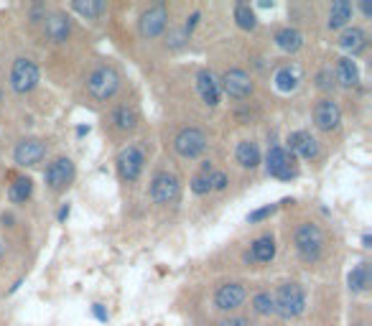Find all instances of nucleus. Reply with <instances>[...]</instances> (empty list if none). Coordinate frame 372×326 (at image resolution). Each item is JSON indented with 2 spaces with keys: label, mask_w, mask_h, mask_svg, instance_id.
Segmentation results:
<instances>
[{
  "label": "nucleus",
  "mask_w": 372,
  "mask_h": 326,
  "mask_svg": "<svg viewBox=\"0 0 372 326\" xmlns=\"http://www.w3.org/2000/svg\"><path fill=\"white\" fill-rule=\"evenodd\" d=\"M87 133H90V128H85V125L76 128V135H87Z\"/></svg>",
  "instance_id": "obj_40"
},
{
  "label": "nucleus",
  "mask_w": 372,
  "mask_h": 326,
  "mask_svg": "<svg viewBox=\"0 0 372 326\" xmlns=\"http://www.w3.org/2000/svg\"><path fill=\"white\" fill-rule=\"evenodd\" d=\"M276 311H278L283 318H293L298 316L306 306V296H304V288L298 283H283L276 293Z\"/></svg>",
  "instance_id": "obj_2"
},
{
  "label": "nucleus",
  "mask_w": 372,
  "mask_h": 326,
  "mask_svg": "<svg viewBox=\"0 0 372 326\" xmlns=\"http://www.w3.org/2000/svg\"><path fill=\"white\" fill-rule=\"evenodd\" d=\"M273 258H276V240L271 234L258 237L253 243V250L247 252V260H255V263H271Z\"/></svg>",
  "instance_id": "obj_18"
},
{
  "label": "nucleus",
  "mask_w": 372,
  "mask_h": 326,
  "mask_svg": "<svg viewBox=\"0 0 372 326\" xmlns=\"http://www.w3.org/2000/svg\"><path fill=\"white\" fill-rule=\"evenodd\" d=\"M112 123H115V128H118V130H123V133H130V130H136V125H138L136 110L127 108V105H120V108L112 112Z\"/></svg>",
  "instance_id": "obj_23"
},
{
  "label": "nucleus",
  "mask_w": 372,
  "mask_h": 326,
  "mask_svg": "<svg viewBox=\"0 0 372 326\" xmlns=\"http://www.w3.org/2000/svg\"><path fill=\"white\" fill-rule=\"evenodd\" d=\"M174 148H176V153L184 156V159H196V156H202L204 148H207V135H204L199 128H184V130L176 135Z\"/></svg>",
  "instance_id": "obj_6"
},
{
  "label": "nucleus",
  "mask_w": 372,
  "mask_h": 326,
  "mask_svg": "<svg viewBox=\"0 0 372 326\" xmlns=\"http://www.w3.org/2000/svg\"><path fill=\"white\" fill-rule=\"evenodd\" d=\"M273 82H276V87H278L280 92H293L298 87V82H301V72H298L296 67H280L278 72H276V77H273Z\"/></svg>",
  "instance_id": "obj_20"
},
{
  "label": "nucleus",
  "mask_w": 372,
  "mask_h": 326,
  "mask_svg": "<svg viewBox=\"0 0 372 326\" xmlns=\"http://www.w3.org/2000/svg\"><path fill=\"white\" fill-rule=\"evenodd\" d=\"M3 252H6V245H3V240H0V258H3Z\"/></svg>",
  "instance_id": "obj_41"
},
{
  "label": "nucleus",
  "mask_w": 372,
  "mask_h": 326,
  "mask_svg": "<svg viewBox=\"0 0 372 326\" xmlns=\"http://www.w3.org/2000/svg\"><path fill=\"white\" fill-rule=\"evenodd\" d=\"M235 21L240 28H245V31H250V28H255V23H258V18H255L253 8L250 6H245V3H237L235 6Z\"/></svg>",
  "instance_id": "obj_29"
},
{
  "label": "nucleus",
  "mask_w": 372,
  "mask_h": 326,
  "mask_svg": "<svg viewBox=\"0 0 372 326\" xmlns=\"http://www.w3.org/2000/svg\"><path fill=\"white\" fill-rule=\"evenodd\" d=\"M276 210H278V204H268V207H262V210L253 212V214L247 217V222H260V219H265L268 214H273Z\"/></svg>",
  "instance_id": "obj_34"
},
{
  "label": "nucleus",
  "mask_w": 372,
  "mask_h": 326,
  "mask_svg": "<svg viewBox=\"0 0 372 326\" xmlns=\"http://www.w3.org/2000/svg\"><path fill=\"white\" fill-rule=\"evenodd\" d=\"M337 77L344 87H355L360 82V69H357V64L349 57H342L337 64Z\"/></svg>",
  "instance_id": "obj_24"
},
{
  "label": "nucleus",
  "mask_w": 372,
  "mask_h": 326,
  "mask_svg": "<svg viewBox=\"0 0 372 326\" xmlns=\"http://www.w3.org/2000/svg\"><path fill=\"white\" fill-rule=\"evenodd\" d=\"M360 10H362L364 16H370V13H372V8H370V6H367V3H362V6H360Z\"/></svg>",
  "instance_id": "obj_39"
},
{
  "label": "nucleus",
  "mask_w": 372,
  "mask_h": 326,
  "mask_svg": "<svg viewBox=\"0 0 372 326\" xmlns=\"http://www.w3.org/2000/svg\"><path fill=\"white\" fill-rule=\"evenodd\" d=\"M178 196V179L174 174H156L151 181V199L156 204H171Z\"/></svg>",
  "instance_id": "obj_11"
},
{
  "label": "nucleus",
  "mask_w": 372,
  "mask_h": 326,
  "mask_svg": "<svg viewBox=\"0 0 372 326\" xmlns=\"http://www.w3.org/2000/svg\"><path fill=\"white\" fill-rule=\"evenodd\" d=\"M293 243H296L298 255H301L304 260H309V263H313V260H319V255H322L324 234L316 225L306 222V225H301L296 230V234H293Z\"/></svg>",
  "instance_id": "obj_1"
},
{
  "label": "nucleus",
  "mask_w": 372,
  "mask_h": 326,
  "mask_svg": "<svg viewBox=\"0 0 372 326\" xmlns=\"http://www.w3.org/2000/svg\"><path fill=\"white\" fill-rule=\"evenodd\" d=\"M367 43V36H364L362 28H347L344 34L339 36V46L344 51H352V54H360Z\"/></svg>",
  "instance_id": "obj_21"
},
{
  "label": "nucleus",
  "mask_w": 372,
  "mask_h": 326,
  "mask_svg": "<svg viewBox=\"0 0 372 326\" xmlns=\"http://www.w3.org/2000/svg\"><path fill=\"white\" fill-rule=\"evenodd\" d=\"M186 36H189V34H186L184 28H178V31H171L169 39H166V46H171V49H178V46H184Z\"/></svg>",
  "instance_id": "obj_33"
},
{
  "label": "nucleus",
  "mask_w": 372,
  "mask_h": 326,
  "mask_svg": "<svg viewBox=\"0 0 372 326\" xmlns=\"http://www.w3.org/2000/svg\"><path fill=\"white\" fill-rule=\"evenodd\" d=\"M43 31H46V39H51L54 43H61L72 34V23L64 13H51V16H43Z\"/></svg>",
  "instance_id": "obj_15"
},
{
  "label": "nucleus",
  "mask_w": 372,
  "mask_h": 326,
  "mask_svg": "<svg viewBox=\"0 0 372 326\" xmlns=\"http://www.w3.org/2000/svg\"><path fill=\"white\" fill-rule=\"evenodd\" d=\"M367 285H370V268H367V263H360L352 273H349V288L352 291H367Z\"/></svg>",
  "instance_id": "obj_28"
},
{
  "label": "nucleus",
  "mask_w": 372,
  "mask_h": 326,
  "mask_svg": "<svg viewBox=\"0 0 372 326\" xmlns=\"http://www.w3.org/2000/svg\"><path fill=\"white\" fill-rule=\"evenodd\" d=\"M94 316H97V318H100V321H107V311H105V309H102V306H100V303H94Z\"/></svg>",
  "instance_id": "obj_37"
},
{
  "label": "nucleus",
  "mask_w": 372,
  "mask_h": 326,
  "mask_svg": "<svg viewBox=\"0 0 372 326\" xmlns=\"http://www.w3.org/2000/svg\"><path fill=\"white\" fill-rule=\"evenodd\" d=\"M43 179H46V186L51 192H64L74 181V163L69 159H56L54 163H49Z\"/></svg>",
  "instance_id": "obj_8"
},
{
  "label": "nucleus",
  "mask_w": 372,
  "mask_h": 326,
  "mask_svg": "<svg viewBox=\"0 0 372 326\" xmlns=\"http://www.w3.org/2000/svg\"><path fill=\"white\" fill-rule=\"evenodd\" d=\"M67 217H69V204H64V207L59 210V222H64Z\"/></svg>",
  "instance_id": "obj_38"
},
{
  "label": "nucleus",
  "mask_w": 372,
  "mask_h": 326,
  "mask_svg": "<svg viewBox=\"0 0 372 326\" xmlns=\"http://www.w3.org/2000/svg\"><path fill=\"white\" fill-rule=\"evenodd\" d=\"M199 13H192V18H189V21H186V26H184V31L186 34H192V31H194V26H196V21H199Z\"/></svg>",
  "instance_id": "obj_36"
},
{
  "label": "nucleus",
  "mask_w": 372,
  "mask_h": 326,
  "mask_svg": "<svg viewBox=\"0 0 372 326\" xmlns=\"http://www.w3.org/2000/svg\"><path fill=\"white\" fill-rule=\"evenodd\" d=\"M192 192H194V194H209V192H211V186H209V174L194 176V179H192Z\"/></svg>",
  "instance_id": "obj_31"
},
{
  "label": "nucleus",
  "mask_w": 372,
  "mask_h": 326,
  "mask_svg": "<svg viewBox=\"0 0 372 326\" xmlns=\"http://www.w3.org/2000/svg\"><path fill=\"white\" fill-rule=\"evenodd\" d=\"M352 6H349L347 0H337V3H331L329 8V28H342V26H347V21H352Z\"/></svg>",
  "instance_id": "obj_22"
},
{
  "label": "nucleus",
  "mask_w": 372,
  "mask_h": 326,
  "mask_svg": "<svg viewBox=\"0 0 372 326\" xmlns=\"http://www.w3.org/2000/svg\"><path fill=\"white\" fill-rule=\"evenodd\" d=\"M339 120H342V112H339L337 102L331 100H319L316 108H313V123L319 130H334L339 128Z\"/></svg>",
  "instance_id": "obj_14"
},
{
  "label": "nucleus",
  "mask_w": 372,
  "mask_h": 326,
  "mask_svg": "<svg viewBox=\"0 0 372 326\" xmlns=\"http://www.w3.org/2000/svg\"><path fill=\"white\" fill-rule=\"evenodd\" d=\"M166 23H169V8L158 3V6H151L148 10H143V16L138 21V28H141V36L143 39H156L166 31Z\"/></svg>",
  "instance_id": "obj_5"
},
{
  "label": "nucleus",
  "mask_w": 372,
  "mask_h": 326,
  "mask_svg": "<svg viewBox=\"0 0 372 326\" xmlns=\"http://www.w3.org/2000/svg\"><path fill=\"white\" fill-rule=\"evenodd\" d=\"M220 90H225L232 100H245L247 94L253 92V79L242 69H229L227 74L222 77Z\"/></svg>",
  "instance_id": "obj_9"
},
{
  "label": "nucleus",
  "mask_w": 372,
  "mask_h": 326,
  "mask_svg": "<svg viewBox=\"0 0 372 326\" xmlns=\"http://www.w3.org/2000/svg\"><path fill=\"white\" fill-rule=\"evenodd\" d=\"M235 159L242 168H255L260 163V148H258V143H253V141L237 143Z\"/></svg>",
  "instance_id": "obj_19"
},
{
  "label": "nucleus",
  "mask_w": 372,
  "mask_h": 326,
  "mask_svg": "<svg viewBox=\"0 0 372 326\" xmlns=\"http://www.w3.org/2000/svg\"><path fill=\"white\" fill-rule=\"evenodd\" d=\"M209 186H211V192H222V189L227 186V176L222 174V171H211V174H209Z\"/></svg>",
  "instance_id": "obj_32"
},
{
  "label": "nucleus",
  "mask_w": 372,
  "mask_h": 326,
  "mask_svg": "<svg viewBox=\"0 0 372 326\" xmlns=\"http://www.w3.org/2000/svg\"><path fill=\"white\" fill-rule=\"evenodd\" d=\"M46 156V145L41 141H36V138H25L16 145V151H13V159H16L18 166H36V163H41V159Z\"/></svg>",
  "instance_id": "obj_13"
},
{
  "label": "nucleus",
  "mask_w": 372,
  "mask_h": 326,
  "mask_svg": "<svg viewBox=\"0 0 372 326\" xmlns=\"http://www.w3.org/2000/svg\"><path fill=\"white\" fill-rule=\"evenodd\" d=\"M0 97H3V92H0Z\"/></svg>",
  "instance_id": "obj_42"
},
{
  "label": "nucleus",
  "mask_w": 372,
  "mask_h": 326,
  "mask_svg": "<svg viewBox=\"0 0 372 326\" xmlns=\"http://www.w3.org/2000/svg\"><path fill=\"white\" fill-rule=\"evenodd\" d=\"M253 311L255 314H260V316H271L273 311H276V303H273L271 293H255L253 296Z\"/></svg>",
  "instance_id": "obj_30"
},
{
  "label": "nucleus",
  "mask_w": 372,
  "mask_h": 326,
  "mask_svg": "<svg viewBox=\"0 0 372 326\" xmlns=\"http://www.w3.org/2000/svg\"><path fill=\"white\" fill-rule=\"evenodd\" d=\"M220 326H250V321H247L245 316H232V318L220 321Z\"/></svg>",
  "instance_id": "obj_35"
},
{
  "label": "nucleus",
  "mask_w": 372,
  "mask_h": 326,
  "mask_svg": "<svg viewBox=\"0 0 372 326\" xmlns=\"http://www.w3.org/2000/svg\"><path fill=\"white\" fill-rule=\"evenodd\" d=\"M143 163H145V156L138 145H127L118 156V171L125 181H136L138 176H141V171H143Z\"/></svg>",
  "instance_id": "obj_10"
},
{
  "label": "nucleus",
  "mask_w": 372,
  "mask_h": 326,
  "mask_svg": "<svg viewBox=\"0 0 372 326\" xmlns=\"http://www.w3.org/2000/svg\"><path fill=\"white\" fill-rule=\"evenodd\" d=\"M196 87H199V94H202V100L207 105H217L220 102V82H217V77L211 74L209 69H202L199 77H196Z\"/></svg>",
  "instance_id": "obj_16"
},
{
  "label": "nucleus",
  "mask_w": 372,
  "mask_h": 326,
  "mask_svg": "<svg viewBox=\"0 0 372 326\" xmlns=\"http://www.w3.org/2000/svg\"><path fill=\"white\" fill-rule=\"evenodd\" d=\"M276 43H278V49L293 54V51H298L304 46V39H301V34H298L296 28H280V31H276Z\"/></svg>",
  "instance_id": "obj_25"
},
{
  "label": "nucleus",
  "mask_w": 372,
  "mask_h": 326,
  "mask_svg": "<svg viewBox=\"0 0 372 326\" xmlns=\"http://www.w3.org/2000/svg\"><path fill=\"white\" fill-rule=\"evenodd\" d=\"M247 298V291L242 283H225L214 293V306L220 311H235L240 309Z\"/></svg>",
  "instance_id": "obj_12"
},
{
  "label": "nucleus",
  "mask_w": 372,
  "mask_h": 326,
  "mask_svg": "<svg viewBox=\"0 0 372 326\" xmlns=\"http://www.w3.org/2000/svg\"><path fill=\"white\" fill-rule=\"evenodd\" d=\"M72 8L85 18H100L107 6H105L102 0H74V3H72Z\"/></svg>",
  "instance_id": "obj_27"
},
{
  "label": "nucleus",
  "mask_w": 372,
  "mask_h": 326,
  "mask_svg": "<svg viewBox=\"0 0 372 326\" xmlns=\"http://www.w3.org/2000/svg\"><path fill=\"white\" fill-rule=\"evenodd\" d=\"M31 192H34V181L21 176V179H16V181L8 186V199L13 201V204H23V201L31 196Z\"/></svg>",
  "instance_id": "obj_26"
},
{
  "label": "nucleus",
  "mask_w": 372,
  "mask_h": 326,
  "mask_svg": "<svg viewBox=\"0 0 372 326\" xmlns=\"http://www.w3.org/2000/svg\"><path fill=\"white\" fill-rule=\"evenodd\" d=\"M87 90H90V94H92L94 100L107 102L110 97H115V92L120 90L118 72L110 67L94 69L92 74H90V79H87Z\"/></svg>",
  "instance_id": "obj_3"
},
{
  "label": "nucleus",
  "mask_w": 372,
  "mask_h": 326,
  "mask_svg": "<svg viewBox=\"0 0 372 326\" xmlns=\"http://www.w3.org/2000/svg\"><path fill=\"white\" fill-rule=\"evenodd\" d=\"M265 168H268V174L276 176V179L291 181V179L296 176L293 153H288L286 148H280V145H273L271 151H268V159H265Z\"/></svg>",
  "instance_id": "obj_7"
},
{
  "label": "nucleus",
  "mask_w": 372,
  "mask_h": 326,
  "mask_svg": "<svg viewBox=\"0 0 372 326\" xmlns=\"http://www.w3.org/2000/svg\"><path fill=\"white\" fill-rule=\"evenodd\" d=\"M288 143H291V153H296V156H301V159H306V161H313L319 156V145H316V141H313L309 133H304V130H298V133L291 135Z\"/></svg>",
  "instance_id": "obj_17"
},
{
  "label": "nucleus",
  "mask_w": 372,
  "mask_h": 326,
  "mask_svg": "<svg viewBox=\"0 0 372 326\" xmlns=\"http://www.w3.org/2000/svg\"><path fill=\"white\" fill-rule=\"evenodd\" d=\"M36 84H39V67L31 59H16L13 69H10V87H13V92L25 94L36 90Z\"/></svg>",
  "instance_id": "obj_4"
}]
</instances>
